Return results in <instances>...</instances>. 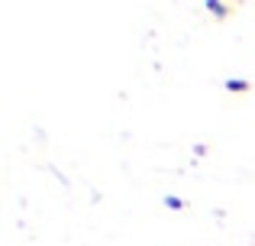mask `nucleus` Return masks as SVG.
Listing matches in <instances>:
<instances>
[{
  "instance_id": "obj_1",
  "label": "nucleus",
  "mask_w": 255,
  "mask_h": 246,
  "mask_svg": "<svg viewBox=\"0 0 255 246\" xmlns=\"http://www.w3.org/2000/svg\"><path fill=\"white\" fill-rule=\"evenodd\" d=\"M226 88H230V91H249V84H246V81H230Z\"/></svg>"
}]
</instances>
